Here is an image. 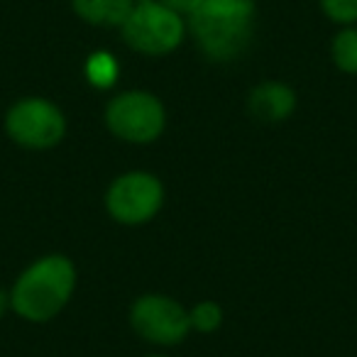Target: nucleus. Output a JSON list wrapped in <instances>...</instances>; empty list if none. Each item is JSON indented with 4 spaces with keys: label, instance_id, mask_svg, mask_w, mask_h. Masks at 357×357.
Listing matches in <instances>:
<instances>
[{
    "label": "nucleus",
    "instance_id": "f257e3e1",
    "mask_svg": "<svg viewBox=\"0 0 357 357\" xmlns=\"http://www.w3.org/2000/svg\"><path fill=\"white\" fill-rule=\"evenodd\" d=\"M186 25L206 59L233 61L252 42L257 6L255 0H201Z\"/></svg>",
    "mask_w": 357,
    "mask_h": 357
},
{
    "label": "nucleus",
    "instance_id": "f03ea898",
    "mask_svg": "<svg viewBox=\"0 0 357 357\" xmlns=\"http://www.w3.org/2000/svg\"><path fill=\"white\" fill-rule=\"evenodd\" d=\"M76 289V267L64 255H47L17 277L10 308L30 323H47L64 311Z\"/></svg>",
    "mask_w": 357,
    "mask_h": 357
},
{
    "label": "nucleus",
    "instance_id": "7ed1b4c3",
    "mask_svg": "<svg viewBox=\"0 0 357 357\" xmlns=\"http://www.w3.org/2000/svg\"><path fill=\"white\" fill-rule=\"evenodd\" d=\"M123 40L130 50L147 56H164L176 50L186 35V22L159 0L139 3L123 22Z\"/></svg>",
    "mask_w": 357,
    "mask_h": 357
},
{
    "label": "nucleus",
    "instance_id": "20e7f679",
    "mask_svg": "<svg viewBox=\"0 0 357 357\" xmlns=\"http://www.w3.org/2000/svg\"><path fill=\"white\" fill-rule=\"evenodd\" d=\"M105 125L118 139L149 144L164 132L167 110L162 100L147 91H125L105 105Z\"/></svg>",
    "mask_w": 357,
    "mask_h": 357
},
{
    "label": "nucleus",
    "instance_id": "39448f33",
    "mask_svg": "<svg viewBox=\"0 0 357 357\" xmlns=\"http://www.w3.org/2000/svg\"><path fill=\"white\" fill-rule=\"evenodd\" d=\"M6 132L25 149H52L64 139L66 118L52 100L22 98L8 110Z\"/></svg>",
    "mask_w": 357,
    "mask_h": 357
},
{
    "label": "nucleus",
    "instance_id": "423d86ee",
    "mask_svg": "<svg viewBox=\"0 0 357 357\" xmlns=\"http://www.w3.org/2000/svg\"><path fill=\"white\" fill-rule=\"evenodd\" d=\"M164 204V186L154 174L128 172L110 184L105 208L110 218L123 225L149 223Z\"/></svg>",
    "mask_w": 357,
    "mask_h": 357
},
{
    "label": "nucleus",
    "instance_id": "0eeeda50",
    "mask_svg": "<svg viewBox=\"0 0 357 357\" xmlns=\"http://www.w3.org/2000/svg\"><path fill=\"white\" fill-rule=\"evenodd\" d=\"M130 323L135 333L154 345H178L191 331L189 311L162 294H144L132 303Z\"/></svg>",
    "mask_w": 357,
    "mask_h": 357
},
{
    "label": "nucleus",
    "instance_id": "6e6552de",
    "mask_svg": "<svg viewBox=\"0 0 357 357\" xmlns=\"http://www.w3.org/2000/svg\"><path fill=\"white\" fill-rule=\"evenodd\" d=\"M294 108H296V93L287 84L264 81L250 91L248 110L262 123H282L294 113Z\"/></svg>",
    "mask_w": 357,
    "mask_h": 357
},
{
    "label": "nucleus",
    "instance_id": "1a4fd4ad",
    "mask_svg": "<svg viewBox=\"0 0 357 357\" xmlns=\"http://www.w3.org/2000/svg\"><path fill=\"white\" fill-rule=\"evenodd\" d=\"M71 8L84 22L96 27H123L132 13V0H71Z\"/></svg>",
    "mask_w": 357,
    "mask_h": 357
},
{
    "label": "nucleus",
    "instance_id": "9d476101",
    "mask_svg": "<svg viewBox=\"0 0 357 357\" xmlns=\"http://www.w3.org/2000/svg\"><path fill=\"white\" fill-rule=\"evenodd\" d=\"M84 71H86L89 84L96 86V89H110V86H115V81H118V76H120L118 61H115V56L108 54V52H96V54H91L89 59H86Z\"/></svg>",
    "mask_w": 357,
    "mask_h": 357
},
{
    "label": "nucleus",
    "instance_id": "9b49d317",
    "mask_svg": "<svg viewBox=\"0 0 357 357\" xmlns=\"http://www.w3.org/2000/svg\"><path fill=\"white\" fill-rule=\"evenodd\" d=\"M333 61L345 74H357V27H345L333 37Z\"/></svg>",
    "mask_w": 357,
    "mask_h": 357
},
{
    "label": "nucleus",
    "instance_id": "f8f14e48",
    "mask_svg": "<svg viewBox=\"0 0 357 357\" xmlns=\"http://www.w3.org/2000/svg\"><path fill=\"white\" fill-rule=\"evenodd\" d=\"M191 328H196L199 333H213L223 323V308L215 301H201L199 306H194V311H189Z\"/></svg>",
    "mask_w": 357,
    "mask_h": 357
},
{
    "label": "nucleus",
    "instance_id": "ddd939ff",
    "mask_svg": "<svg viewBox=\"0 0 357 357\" xmlns=\"http://www.w3.org/2000/svg\"><path fill=\"white\" fill-rule=\"evenodd\" d=\"M321 10L337 25H355L357 22V0H318Z\"/></svg>",
    "mask_w": 357,
    "mask_h": 357
},
{
    "label": "nucleus",
    "instance_id": "4468645a",
    "mask_svg": "<svg viewBox=\"0 0 357 357\" xmlns=\"http://www.w3.org/2000/svg\"><path fill=\"white\" fill-rule=\"evenodd\" d=\"M162 6L172 8V10H176L178 15H191V13L199 8L201 0H159Z\"/></svg>",
    "mask_w": 357,
    "mask_h": 357
},
{
    "label": "nucleus",
    "instance_id": "2eb2a0df",
    "mask_svg": "<svg viewBox=\"0 0 357 357\" xmlns=\"http://www.w3.org/2000/svg\"><path fill=\"white\" fill-rule=\"evenodd\" d=\"M8 308H10V294H8L6 289L0 287V318L6 316Z\"/></svg>",
    "mask_w": 357,
    "mask_h": 357
},
{
    "label": "nucleus",
    "instance_id": "dca6fc26",
    "mask_svg": "<svg viewBox=\"0 0 357 357\" xmlns=\"http://www.w3.org/2000/svg\"><path fill=\"white\" fill-rule=\"evenodd\" d=\"M135 6H139V3H149V0H132Z\"/></svg>",
    "mask_w": 357,
    "mask_h": 357
},
{
    "label": "nucleus",
    "instance_id": "f3484780",
    "mask_svg": "<svg viewBox=\"0 0 357 357\" xmlns=\"http://www.w3.org/2000/svg\"><path fill=\"white\" fill-rule=\"evenodd\" d=\"M149 357H167V355H149Z\"/></svg>",
    "mask_w": 357,
    "mask_h": 357
}]
</instances>
